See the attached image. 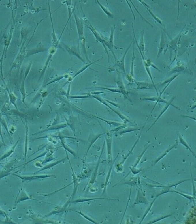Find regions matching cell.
<instances>
[{
  "label": "cell",
  "mask_w": 196,
  "mask_h": 224,
  "mask_svg": "<svg viewBox=\"0 0 196 224\" xmlns=\"http://www.w3.org/2000/svg\"><path fill=\"white\" fill-rule=\"evenodd\" d=\"M139 1V2H140V3H142V5H143L144 6L145 8H146V9L147 10H148V12H149V13L151 15L152 17L154 18V19L156 20V21L158 23H159V24H160L161 25H163V23L161 20L160 19V18H159L158 17H157L152 12L151 8L145 2L143 1Z\"/></svg>",
  "instance_id": "15"
},
{
  "label": "cell",
  "mask_w": 196,
  "mask_h": 224,
  "mask_svg": "<svg viewBox=\"0 0 196 224\" xmlns=\"http://www.w3.org/2000/svg\"><path fill=\"white\" fill-rule=\"evenodd\" d=\"M178 141H176V143H175V144H173L172 146L169 147V148H168V149H167L166 151H164V152L163 153V154L161 155V156H160L159 157H158V158H157L156 160H155L154 161V162L152 164L153 165H155L157 163H158V162H159L160 160H161L165 156H166V155L169 153V151H171L172 149H174V148H175V147H176V146H177V145H178Z\"/></svg>",
  "instance_id": "16"
},
{
  "label": "cell",
  "mask_w": 196,
  "mask_h": 224,
  "mask_svg": "<svg viewBox=\"0 0 196 224\" xmlns=\"http://www.w3.org/2000/svg\"><path fill=\"white\" fill-rule=\"evenodd\" d=\"M5 219L4 223L6 224H17V223L14 221L12 219H10L7 215H5Z\"/></svg>",
  "instance_id": "31"
},
{
  "label": "cell",
  "mask_w": 196,
  "mask_h": 224,
  "mask_svg": "<svg viewBox=\"0 0 196 224\" xmlns=\"http://www.w3.org/2000/svg\"><path fill=\"white\" fill-rule=\"evenodd\" d=\"M56 47H52L50 48V49L49 50V55L48 57V59H47L46 62V64H45V66L44 67V68L43 70V72H42V75L45 72V70H46V69L47 67L48 66V65L49 64V62H50V60L51 59L52 57L53 56L55 53L56 52Z\"/></svg>",
  "instance_id": "18"
},
{
  "label": "cell",
  "mask_w": 196,
  "mask_h": 224,
  "mask_svg": "<svg viewBox=\"0 0 196 224\" xmlns=\"http://www.w3.org/2000/svg\"><path fill=\"white\" fill-rule=\"evenodd\" d=\"M19 140H18L17 142H16V143L14 146H12L10 149L8 150L7 151H6V152L3 155V156L0 158V162L2 161L3 160H4L5 159L7 158L8 157H9L11 155V154H12L14 152L16 146H17Z\"/></svg>",
  "instance_id": "19"
},
{
  "label": "cell",
  "mask_w": 196,
  "mask_h": 224,
  "mask_svg": "<svg viewBox=\"0 0 196 224\" xmlns=\"http://www.w3.org/2000/svg\"><path fill=\"white\" fill-rule=\"evenodd\" d=\"M185 68L183 66H176L171 71V74L180 72L184 70Z\"/></svg>",
  "instance_id": "29"
},
{
  "label": "cell",
  "mask_w": 196,
  "mask_h": 224,
  "mask_svg": "<svg viewBox=\"0 0 196 224\" xmlns=\"http://www.w3.org/2000/svg\"><path fill=\"white\" fill-rule=\"evenodd\" d=\"M61 162H62L61 160L59 161V162H56V163H54L50 164V165H48L45 166V167H44L42 168V169H41L40 170L36 172L35 173H37L40 172L45 170L47 169H50V168L52 167H53L54 166L56 165H57L59 163Z\"/></svg>",
  "instance_id": "28"
},
{
  "label": "cell",
  "mask_w": 196,
  "mask_h": 224,
  "mask_svg": "<svg viewBox=\"0 0 196 224\" xmlns=\"http://www.w3.org/2000/svg\"><path fill=\"white\" fill-rule=\"evenodd\" d=\"M64 47L66 49V51L69 53V54L76 56V57L78 58L79 59L84 62L83 58L81 57V54H80V50H79V45L78 46H67L65 45L63 43Z\"/></svg>",
  "instance_id": "3"
},
{
  "label": "cell",
  "mask_w": 196,
  "mask_h": 224,
  "mask_svg": "<svg viewBox=\"0 0 196 224\" xmlns=\"http://www.w3.org/2000/svg\"><path fill=\"white\" fill-rule=\"evenodd\" d=\"M167 42L166 35H165L163 32L161 31V38L160 42L159 50L158 53L157 55V59L159 57L162 52H163V51H164L165 47L167 46Z\"/></svg>",
  "instance_id": "9"
},
{
  "label": "cell",
  "mask_w": 196,
  "mask_h": 224,
  "mask_svg": "<svg viewBox=\"0 0 196 224\" xmlns=\"http://www.w3.org/2000/svg\"><path fill=\"white\" fill-rule=\"evenodd\" d=\"M180 74L178 73L177 74H175L173 76H171L170 78L167 79L166 80H165L164 81H163V82H160V83H159L158 84V85L159 86H163L165 85H166L167 83H171L172 81L174 80L176 77H177Z\"/></svg>",
  "instance_id": "26"
},
{
  "label": "cell",
  "mask_w": 196,
  "mask_h": 224,
  "mask_svg": "<svg viewBox=\"0 0 196 224\" xmlns=\"http://www.w3.org/2000/svg\"><path fill=\"white\" fill-rule=\"evenodd\" d=\"M0 135H1V137L2 139V141L3 142H4V141L2 133L1 130V126H0Z\"/></svg>",
  "instance_id": "35"
},
{
  "label": "cell",
  "mask_w": 196,
  "mask_h": 224,
  "mask_svg": "<svg viewBox=\"0 0 196 224\" xmlns=\"http://www.w3.org/2000/svg\"><path fill=\"white\" fill-rule=\"evenodd\" d=\"M134 44H133V55H132V64H131V69H130V75L134 77V60H135V39L133 40Z\"/></svg>",
  "instance_id": "24"
},
{
  "label": "cell",
  "mask_w": 196,
  "mask_h": 224,
  "mask_svg": "<svg viewBox=\"0 0 196 224\" xmlns=\"http://www.w3.org/2000/svg\"><path fill=\"white\" fill-rule=\"evenodd\" d=\"M0 209H1V207H0Z\"/></svg>",
  "instance_id": "37"
},
{
  "label": "cell",
  "mask_w": 196,
  "mask_h": 224,
  "mask_svg": "<svg viewBox=\"0 0 196 224\" xmlns=\"http://www.w3.org/2000/svg\"><path fill=\"white\" fill-rule=\"evenodd\" d=\"M133 40L130 43V45L128 46L127 48L126 49V51H125V53H124V55L121 59H120V60L117 61L116 62V65L118 66V67L119 68L123 71V72L124 73H125V56H126V54L127 52H128V50L130 49V47H131V45H132V43H133Z\"/></svg>",
  "instance_id": "13"
},
{
  "label": "cell",
  "mask_w": 196,
  "mask_h": 224,
  "mask_svg": "<svg viewBox=\"0 0 196 224\" xmlns=\"http://www.w3.org/2000/svg\"><path fill=\"white\" fill-rule=\"evenodd\" d=\"M116 83L118 85V89L120 90L121 93L123 95L124 98L128 99V95H127V90L125 89V85H124V83L122 81L120 75L118 76L117 81H116Z\"/></svg>",
  "instance_id": "12"
},
{
  "label": "cell",
  "mask_w": 196,
  "mask_h": 224,
  "mask_svg": "<svg viewBox=\"0 0 196 224\" xmlns=\"http://www.w3.org/2000/svg\"><path fill=\"white\" fill-rule=\"evenodd\" d=\"M74 17L75 19V22L77 28V32L78 38H79V41L82 46V48H83V52L85 54L86 58L88 61H90L88 59V54H87V51L86 47V39L84 37V24L83 21L81 19L79 18L76 15L75 13H74Z\"/></svg>",
  "instance_id": "1"
},
{
  "label": "cell",
  "mask_w": 196,
  "mask_h": 224,
  "mask_svg": "<svg viewBox=\"0 0 196 224\" xmlns=\"http://www.w3.org/2000/svg\"><path fill=\"white\" fill-rule=\"evenodd\" d=\"M98 199H107V200H114V199H108V198H93V199H84V200H76V201H74L73 202H86V201H91V200H98Z\"/></svg>",
  "instance_id": "32"
},
{
  "label": "cell",
  "mask_w": 196,
  "mask_h": 224,
  "mask_svg": "<svg viewBox=\"0 0 196 224\" xmlns=\"http://www.w3.org/2000/svg\"><path fill=\"white\" fill-rule=\"evenodd\" d=\"M138 46L140 48L141 51L142 52L144 55L145 56L144 51L145 49V44L144 42V30H142L141 32V38L140 43L138 44Z\"/></svg>",
  "instance_id": "22"
},
{
  "label": "cell",
  "mask_w": 196,
  "mask_h": 224,
  "mask_svg": "<svg viewBox=\"0 0 196 224\" xmlns=\"http://www.w3.org/2000/svg\"><path fill=\"white\" fill-rule=\"evenodd\" d=\"M135 83L138 85V88H136L137 89H150V88H152V86L154 87L153 84H151L149 83H147V82H140V81H137L135 80Z\"/></svg>",
  "instance_id": "20"
},
{
  "label": "cell",
  "mask_w": 196,
  "mask_h": 224,
  "mask_svg": "<svg viewBox=\"0 0 196 224\" xmlns=\"http://www.w3.org/2000/svg\"><path fill=\"white\" fill-rule=\"evenodd\" d=\"M178 137H179V141H180V143H181V144H182V145H184V146H185V147H186L187 149H189V151H191V153L193 154V155L194 157H195V154L193 151V150H192V149H191L189 144H188V143H187V142H186V140L184 139L183 136H182V135H181L180 134V133H179V132L178 133Z\"/></svg>",
  "instance_id": "21"
},
{
  "label": "cell",
  "mask_w": 196,
  "mask_h": 224,
  "mask_svg": "<svg viewBox=\"0 0 196 224\" xmlns=\"http://www.w3.org/2000/svg\"><path fill=\"white\" fill-rule=\"evenodd\" d=\"M141 129V127H125L123 130H122V131H120L119 133L120 135H123L125 134V133L132 132L133 131H136L137 130H140Z\"/></svg>",
  "instance_id": "25"
},
{
  "label": "cell",
  "mask_w": 196,
  "mask_h": 224,
  "mask_svg": "<svg viewBox=\"0 0 196 224\" xmlns=\"http://www.w3.org/2000/svg\"><path fill=\"white\" fill-rule=\"evenodd\" d=\"M126 2L128 3V5H129V7H130V9L131 10H132V14H133V17H134V19L135 20L136 19V17H135V14H134V12H133V10H132V8H131V5H130V4L129 3V2L128 1H126Z\"/></svg>",
  "instance_id": "33"
},
{
  "label": "cell",
  "mask_w": 196,
  "mask_h": 224,
  "mask_svg": "<svg viewBox=\"0 0 196 224\" xmlns=\"http://www.w3.org/2000/svg\"><path fill=\"white\" fill-rule=\"evenodd\" d=\"M7 214L4 211H3L1 209H0V216H5V215Z\"/></svg>",
  "instance_id": "34"
},
{
  "label": "cell",
  "mask_w": 196,
  "mask_h": 224,
  "mask_svg": "<svg viewBox=\"0 0 196 224\" xmlns=\"http://www.w3.org/2000/svg\"><path fill=\"white\" fill-rule=\"evenodd\" d=\"M106 141L107 146L108 160L110 163L112 161V135L110 132H108L106 134Z\"/></svg>",
  "instance_id": "4"
},
{
  "label": "cell",
  "mask_w": 196,
  "mask_h": 224,
  "mask_svg": "<svg viewBox=\"0 0 196 224\" xmlns=\"http://www.w3.org/2000/svg\"><path fill=\"white\" fill-rule=\"evenodd\" d=\"M175 98V97H173V98H171V100H169V103L167 104H165V106L164 108L162 109V110H161V111L160 113L159 114V115L158 116L157 118V119H156L155 120V121L152 124V125L150 127L149 129L148 130V131L158 121V120L163 115L166 111L168 109V108H169L170 106H172L173 107L175 108V109H177L180 110V109H179V108L177 107H176V106H174V104H172V102H173V101H174Z\"/></svg>",
  "instance_id": "5"
},
{
  "label": "cell",
  "mask_w": 196,
  "mask_h": 224,
  "mask_svg": "<svg viewBox=\"0 0 196 224\" xmlns=\"http://www.w3.org/2000/svg\"><path fill=\"white\" fill-rule=\"evenodd\" d=\"M49 12H50V19L51 22L52 27V44L53 46L56 47L57 48L58 45L59 44V39H58L57 37L56 34L55 32L54 29L53 22L52 18V14L51 12L50 8V1H49Z\"/></svg>",
  "instance_id": "11"
},
{
  "label": "cell",
  "mask_w": 196,
  "mask_h": 224,
  "mask_svg": "<svg viewBox=\"0 0 196 224\" xmlns=\"http://www.w3.org/2000/svg\"><path fill=\"white\" fill-rule=\"evenodd\" d=\"M140 203H145L148 204L149 202L146 198L144 196L140 190H138V194L136 197V200L135 202V204H140Z\"/></svg>",
  "instance_id": "17"
},
{
  "label": "cell",
  "mask_w": 196,
  "mask_h": 224,
  "mask_svg": "<svg viewBox=\"0 0 196 224\" xmlns=\"http://www.w3.org/2000/svg\"><path fill=\"white\" fill-rule=\"evenodd\" d=\"M150 146V144H149V146H147V147H146V148H145L144 149V151H143V152H142V153L141 154V155H140V156L138 157L137 160L136 161V163H135V165H134V167H132V169H135V168H136V167H137V166L138 165V164H139V163H140V161L141 160V159H142V157H143V156L144 155V154L145 153H146V151L148 150V149L149 147Z\"/></svg>",
  "instance_id": "27"
},
{
  "label": "cell",
  "mask_w": 196,
  "mask_h": 224,
  "mask_svg": "<svg viewBox=\"0 0 196 224\" xmlns=\"http://www.w3.org/2000/svg\"><path fill=\"white\" fill-rule=\"evenodd\" d=\"M130 2L131 3H132V5L133 6V7H134V8H135V10H136V11L137 12V13H138V14H139V15H140V16H141V17L142 18H143V19L144 20H145V21H146V22L147 23H148V24H149L151 26H152V27H153V26L151 24V23H150L148 21V20H146L144 18V16H143L142 15V14H141V13H140V12L139 11V10H138V9L137 8V7H136V6H135V5L133 4V3H132V2L131 1H130Z\"/></svg>",
  "instance_id": "30"
},
{
  "label": "cell",
  "mask_w": 196,
  "mask_h": 224,
  "mask_svg": "<svg viewBox=\"0 0 196 224\" xmlns=\"http://www.w3.org/2000/svg\"><path fill=\"white\" fill-rule=\"evenodd\" d=\"M3 144H5H5L4 142H3V141H0V148L1 147V146H3Z\"/></svg>",
  "instance_id": "36"
},
{
  "label": "cell",
  "mask_w": 196,
  "mask_h": 224,
  "mask_svg": "<svg viewBox=\"0 0 196 224\" xmlns=\"http://www.w3.org/2000/svg\"><path fill=\"white\" fill-rule=\"evenodd\" d=\"M142 100L156 102V104L154 105V107L153 108L151 113L150 114V115L149 117L150 116V115H151L153 110L154 109V108H155L157 104L158 103L160 102L163 103V104H168L169 102H169H168V101H167V100H164V99L161 98V96H159V95H158V96H154V97H148V98H142Z\"/></svg>",
  "instance_id": "7"
},
{
  "label": "cell",
  "mask_w": 196,
  "mask_h": 224,
  "mask_svg": "<svg viewBox=\"0 0 196 224\" xmlns=\"http://www.w3.org/2000/svg\"><path fill=\"white\" fill-rule=\"evenodd\" d=\"M96 1V2L99 5L101 9L103 10L104 12L108 16V17L110 18H113L114 16V15L111 12L108 8H106L102 5V4H101V3L99 1Z\"/></svg>",
  "instance_id": "23"
},
{
  "label": "cell",
  "mask_w": 196,
  "mask_h": 224,
  "mask_svg": "<svg viewBox=\"0 0 196 224\" xmlns=\"http://www.w3.org/2000/svg\"><path fill=\"white\" fill-rule=\"evenodd\" d=\"M28 200H35V199H33L32 197L29 196L27 192H26V191L24 189L20 188L19 193H18V195L17 197H16L15 205H16L20 203V202Z\"/></svg>",
  "instance_id": "6"
},
{
  "label": "cell",
  "mask_w": 196,
  "mask_h": 224,
  "mask_svg": "<svg viewBox=\"0 0 196 224\" xmlns=\"http://www.w3.org/2000/svg\"><path fill=\"white\" fill-rule=\"evenodd\" d=\"M14 175L17 176L22 180V182L26 181H31L33 180L37 179L39 178H44L52 176L50 175H33V176H21L17 175L16 174H13Z\"/></svg>",
  "instance_id": "8"
},
{
  "label": "cell",
  "mask_w": 196,
  "mask_h": 224,
  "mask_svg": "<svg viewBox=\"0 0 196 224\" xmlns=\"http://www.w3.org/2000/svg\"><path fill=\"white\" fill-rule=\"evenodd\" d=\"M89 24H90V26H88V25H86L90 30H91V32H93V34L95 35V37L96 39H97V41L100 42L101 44H102L104 48L105 49L106 52L107 54L108 58V61L109 60V55L107 49V47H106L105 44V37H104L103 36L102 34H100L96 30V29L93 27V25L91 24V23L90 22H89Z\"/></svg>",
  "instance_id": "2"
},
{
  "label": "cell",
  "mask_w": 196,
  "mask_h": 224,
  "mask_svg": "<svg viewBox=\"0 0 196 224\" xmlns=\"http://www.w3.org/2000/svg\"><path fill=\"white\" fill-rule=\"evenodd\" d=\"M184 28H185V26H184V28L181 30V32L178 34V35H177V36H176L174 39H172V40L170 41V42H169V44L167 45V46H168V47H169L170 48L172 49L173 51H175V53H176L175 54H176L178 41H179V38H180V37H181V33H182V31L184 30Z\"/></svg>",
  "instance_id": "14"
},
{
  "label": "cell",
  "mask_w": 196,
  "mask_h": 224,
  "mask_svg": "<svg viewBox=\"0 0 196 224\" xmlns=\"http://www.w3.org/2000/svg\"><path fill=\"white\" fill-rule=\"evenodd\" d=\"M115 29V25L111 27L110 36L109 39L108 40V48L112 53L115 59L116 60L115 54L113 51V48L114 47V32Z\"/></svg>",
  "instance_id": "10"
}]
</instances>
